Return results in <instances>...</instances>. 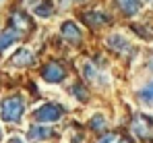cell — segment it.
<instances>
[{
    "instance_id": "1",
    "label": "cell",
    "mask_w": 153,
    "mask_h": 143,
    "mask_svg": "<svg viewBox=\"0 0 153 143\" xmlns=\"http://www.w3.org/2000/svg\"><path fill=\"white\" fill-rule=\"evenodd\" d=\"M23 112H25V102L19 95L6 97L0 104V118L4 120V122H19V120L23 118Z\"/></svg>"
},
{
    "instance_id": "2",
    "label": "cell",
    "mask_w": 153,
    "mask_h": 143,
    "mask_svg": "<svg viewBox=\"0 0 153 143\" xmlns=\"http://www.w3.org/2000/svg\"><path fill=\"white\" fill-rule=\"evenodd\" d=\"M33 118L37 120V122H58V120L62 118V108L58 104H52V102L42 104V106L35 108Z\"/></svg>"
},
{
    "instance_id": "3",
    "label": "cell",
    "mask_w": 153,
    "mask_h": 143,
    "mask_svg": "<svg viewBox=\"0 0 153 143\" xmlns=\"http://www.w3.org/2000/svg\"><path fill=\"white\" fill-rule=\"evenodd\" d=\"M151 127H153V120L149 116H145V114H137L134 120H132V133L137 135V137H149L151 135Z\"/></svg>"
},
{
    "instance_id": "4",
    "label": "cell",
    "mask_w": 153,
    "mask_h": 143,
    "mask_svg": "<svg viewBox=\"0 0 153 143\" xmlns=\"http://www.w3.org/2000/svg\"><path fill=\"white\" fill-rule=\"evenodd\" d=\"M105 44L112 48L114 52H118V54H128V52L132 50L130 42H128V40L124 37V35H122V33H112V35H108Z\"/></svg>"
},
{
    "instance_id": "5",
    "label": "cell",
    "mask_w": 153,
    "mask_h": 143,
    "mask_svg": "<svg viewBox=\"0 0 153 143\" xmlns=\"http://www.w3.org/2000/svg\"><path fill=\"white\" fill-rule=\"evenodd\" d=\"M42 77H44V81H48V83H60V81L64 79V69H62L58 62H48V64L44 67V71H42Z\"/></svg>"
},
{
    "instance_id": "6",
    "label": "cell",
    "mask_w": 153,
    "mask_h": 143,
    "mask_svg": "<svg viewBox=\"0 0 153 143\" xmlns=\"http://www.w3.org/2000/svg\"><path fill=\"white\" fill-rule=\"evenodd\" d=\"M21 37V31H17L15 27H8L0 33V52H6L10 46H15Z\"/></svg>"
},
{
    "instance_id": "7",
    "label": "cell",
    "mask_w": 153,
    "mask_h": 143,
    "mask_svg": "<svg viewBox=\"0 0 153 143\" xmlns=\"http://www.w3.org/2000/svg\"><path fill=\"white\" fill-rule=\"evenodd\" d=\"M83 75H85L87 81H91V83H95V85H108L105 75H102L91 62H85V64H83Z\"/></svg>"
},
{
    "instance_id": "8",
    "label": "cell",
    "mask_w": 153,
    "mask_h": 143,
    "mask_svg": "<svg viewBox=\"0 0 153 143\" xmlns=\"http://www.w3.org/2000/svg\"><path fill=\"white\" fill-rule=\"evenodd\" d=\"M52 135H54V131L48 129V127H31L29 129V133H27V137H29V141L31 143H39V141H46V139H50Z\"/></svg>"
},
{
    "instance_id": "9",
    "label": "cell",
    "mask_w": 153,
    "mask_h": 143,
    "mask_svg": "<svg viewBox=\"0 0 153 143\" xmlns=\"http://www.w3.org/2000/svg\"><path fill=\"white\" fill-rule=\"evenodd\" d=\"M10 62H13V67H29L33 62V54L25 48H19L15 52V56L10 58Z\"/></svg>"
},
{
    "instance_id": "10",
    "label": "cell",
    "mask_w": 153,
    "mask_h": 143,
    "mask_svg": "<svg viewBox=\"0 0 153 143\" xmlns=\"http://www.w3.org/2000/svg\"><path fill=\"white\" fill-rule=\"evenodd\" d=\"M60 31H62V35H64L68 42H79V40H81V35H83V33H81V29H79L73 21H64L62 27H60Z\"/></svg>"
},
{
    "instance_id": "11",
    "label": "cell",
    "mask_w": 153,
    "mask_h": 143,
    "mask_svg": "<svg viewBox=\"0 0 153 143\" xmlns=\"http://www.w3.org/2000/svg\"><path fill=\"white\" fill-rule=\"evenodd\" d=\"M83 21L87 25H91V27H100V25H105L110 23V19L103 15V13H100V10H91V13H85L83 15Z\"/></svg>"
},
{
    "instance_id": "12",
    "label": "cell",
    "mask_w": 153,
    "mask_h": 143,
    "mask_svg": "<svg viewBox=\"0 0 153 143\" xmlns=\"http://www.w3.org/2000/svg\"><path fill=\"white\" fill-rule=\"evenodd\" d=\"M118 4H120V8L124 10V15L128 17H132V15H137L139 10H141V0H118Z\"/></svg>"
},
{
    "instance_id": "13",
    "label": "cell",
    "mask_w": 153,
    "mask_h": 143,
    "mask_svg": "<svg viewBox=\"0 0 153 143\" xmlns=\"http://www.w3.org/2000/svg\"><path fill=\"white\" fill-rule=\"evenodd\" d=\"M13 27L19 31H29V27H31V21H29V17H27L25 13H15L13 15Z\"/></svg>"
},
{
    "instance_id": "14",
    "label": "cell",
    "mask_w": 153,
    "mask_h": 143,
    "mask_svg": "<svg viewBox=\"0 0 153 143\" xmlns=\"http://www.w3.org/2000/svg\"><path fill=\"white\" fill-rule=\"evenodd\" d=\"M139 100H141L143 104H147V106H153V79L145 87L139 89Z\"/></svg>"
},
{
    "instance_id": "15",
    "label": "cell",
    "mask_w": 153,
    "mask_h": 143,
    "mask_svg": "<svg viewBox=\"0 0 153 143\" xmlns=\"http://www.w3.org/2000/svg\"><path fill=\"white\" fill-rule=\"evenodd\" d=\"M89 127H91L93 131H103V129L108 127V120H105V116H102V114H95L93 118L89 120Z\"/></svg>"
},
{
    "instance_id": "16",
    "label": "cell",
    "mask_w": 153,
    "mask_h": 143,
    "mask_svg": "<svg viewBox=\"0 0 153 143\" xmlns=\"http://www.w3.org/2000/svg\"><path fill=\"white\" fill-rule=\"evenodd\" d=\"M33 13L37 15V17H42V19H48L52 15V8L48 6V4H37L35 8H33Z\"/></svg>"
},
{
    "instance_id": "17",
    "label": "cell",
    "mask_w": 153,
    "mask_h": 143,
    "mask_svg": "<svg viewBox=\"0 0 153 143\" xmlns=\"http://www.w3.org/2000/svg\"><path fill=\"white\" fill-rule=\"evenodd\" d=\"M73 94L76 95V100H87V91L81 85H73Z\"/></svg>"
},
{
    "instance_id": "18",
    "label": "cell",
    "mask_w": 153,
    "mask_h": 143,
    "mask_svg": "<svg viewBox=\"0 0 153 143\" xmlns=\"http://www.w3.org/2000/svg\"><path fill=\"white\" fill-rule=\"evenodd\" d=\"M97 143H118V135H114V133H108V135H103L102 139Z\"/></svg>"
},
{
    "instance_id": "19",
    "label": "cell",
    "mask_w": 153,
    "mask_h": 143,
    "mask_svg": "<svg viewBox=\"0 0 153 143\" xmlns=\"http://www.w3.org/2000/svg\"><path fill=\"white\" fill-rule=\"evenodd\" d=\"M8 143H23V139H21V137H13Z\"/></svg>"
},
{
    "instance_id": "20",
    "label": "cell",
    "mask_w": 153,
    "mask_h": 143,
    "mask_svg": "<svg viewBox=\"0 0 153 143\" xmlns=\"http://www.w3.org/2000/svg\"><path fill=\"white\" fill-rule=\"evenodd\" d=\"M118 143H130V139H118Z\"/></svg>"
},
{
    "instance_id": "21",
    "label": "cell",
    "mask_w": 153,
    "mask_h": 143,
    "mask_svg": "<svg viewBox=\"0 0 153 143\" xmlns=\"http://www.w3.org/2000/svg\"><path fill=\"white\" fill-rule=\"evenodd\" d=\"M149 69H153V58H151V62H149Z\"/></svg>"
},
{
    "instance_id": "22",
    "label": "cell",
    "mask_w": 153,
    "mask_h": 143,
    "mask_svg": "<svg viewBox=\"0 0 153 143\" xmlns=\"http://www.w3.org/2000/svg\"><path fill=\"white\" fill-rule=\"evenodd\" d=\"M75 2H85V0H75Z\"/></svg>"
},
{
    "instance_id": "23",
    "label": "cell",
    "mask_w": 153,
    "mask_h": 143,
    "mask_svg": "<svg viewBox=\"0 0 153 143\" xmlns=\"http://www.w3.org/2000/svg\"><path fill=\"white\" fill-rule=\"evenodd\" d=\"M0 137H2V133H0Z\"/></svg>"
}]
</instances>
